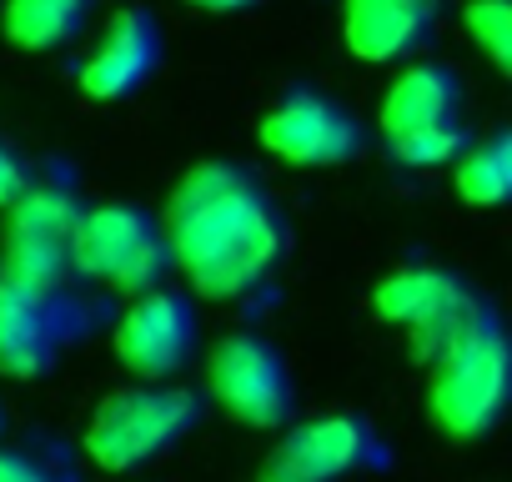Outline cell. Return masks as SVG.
Segmentation results:
<instances>
[{"label": "cell", "instance_id": "4fadbf2b", "mask_svg": "<svg viewBox=\"0 0 512 482\" xmlns=\"http://www.w3.org/2000/svg\"><path fill=\"white\" fill-rule=\"evenodd\" d=\"M457 116H462V81H457V71L442 66V61H412L382 91L377 131H382V141H392L402 131H417V126H432V121H457Z\"/></svg>", "mask_w": 512, "mask_h": 482}, {"label": "cell", "instance_id": "e0dca14e", "mask_svg": "<svg viewBox=\"0 0 512 482\" xmlns=\"http://www.w3.org/2000/svg\"><path fill=\"white\" fill-rule=\"evenodd\" d=\"M467 141H472V136H467V126H462V116H457V121H432V126L402 131V136L387 141V151H392L407 171H442V166L457 161V151H462Z\"/></svg>", "mask_w": 512, "mask_h": 482}, {"label": "cell", "instance_id": "ba28073f", "mask_svg": "<svg viewBox=\"0 0 512 482\" xmlns=\"http://www.w3.org/2000/svg\"><path fill=\"white\" fill-rule=\"evenodd\" d=\"M196 337H201V327H196L191 297L156 282L146 292H131V302L111 332V352L136 382H171L191 362Z\"/></svg>", "mask_w": 512, "mask_h": 482}, {"label": "cell", "instance_id": "9a60e30c", "mask_svg": "<svg viewBox=\"0 0 512 482\" xmlns=\"http://www.w3.org/2000/svg\"><path fill=\"white\" fill-rule=\"evenodd\" d=\"M96 0H0V36L16 51L46 56L81 36Z\"/></svg>", "mask_w": 512, "mask_h": 482}, {"label": "cell", "instance_id": "d6986e66", "mask_svg": "<svg viewBox=\"0 0 512 482\" xmlns=\"http://www.w3.org/2000/svg\"><path fill=\"white\" fill-rule=\"evenodd\" d=\"M0 482H66V477L26 447H0Z\"/></svg>", "mask_w": 512, "mask_h": 482}, {"label": "cell", "instance_id": "7402d4cb", "mask_svg": "<svg viewBox=\"0 0 512 482\" xmlns=\"http://www.w3.org/2000/svg\"><path fill=\"white\" fill-rule=\"evenodd\" d=\"M0 427H6V412H0Z\"/></svg>", "mask_w": 512, "mask_h": 482}, {"label": "cell", "instance_id": "3957f363", "mask_svg": "<svg viewBox=\"0 0 512 482\" xmlns=\"http://www.w3.org/2000/svg\"><path fill=\"white\" fill-rule=\"evenodd\" d=\"M201 417V397L176 382H131L121 392H106L96 412L86 417L81 452L101 472H136L171 452Z\"/></svg>", "mask_w": 512, "mask_h": 482}, {"label": "cell", "instance_id": "5bb4252c", "mask_svg": "<svg viewBox=\"0 0 512 482\" xmlns=\"http://www.w3.org/2000/svg\"><path fill=\"white\" fill-rule=\"evenodd\" d=\"M56 347H61L56 302L0 287V377H11V382L46 377L56 362Z\"/></svg>", "mask_w": 512, "mask_h": 482}, {"label": "cell", "instance_id": "6da1fadb", "mask_svg": "<svg viewBox=\"0 0 512 482\" xmlns=\"http://www.w3.org/2000/svg\"><path fill=\"white\" fill-rule=\"evenodd\" d=\"M171 267L206 302H236L256 292L287 252V226L262 181L236 161H196L176 176L166 211Z\"/></svg>", "mask_w": 512, "mask_h": 482}, {"label": "cell", "instance_id": "7a4b0ae2", "mask_svg": "<svg viewBox=\"0 0 512 482\" xmlns=\"http://www.w3.org/2000/svg\"><path fill=\"white\" fill-rule=\"evenodd\" d=\"M512 397V347L492 307H477L427 357V417L452 442L487 437Z\"/></svg>", "mask_w": 512, "mask_h": 482}, {"label": "cell", "instance_id": "ac0fdd59", "mask_svg": "<svg viewBox=\"0 0 512 482\" xmlns=\"http://www.w3.org/2000/svg\"><path fill=\"white\" fill-rule=\"evenodd\" d=\"M462 26L472 36V46L487 56V66L497 76L512 71V6L507 0H467Z\"/></svg>", "mask_w": 512, "mask_h": 482}, {"label": "cell", "instance_id": "2e32d148", "mask_svg": "<svg viewBox=\"0 0 512 482\" xmlns=\"http://www.w3.org/2000/svg\"><path fill=\"white\" fill-rule=\"evenodd\" d=\"M447 171H452V191L467 206H477V211L502 206L512 196V136L492 131L482 141H467Z\"/></svg>", "mask_w": 512, "mask_h": 482}, {"label": "cell", "instance_id": "30bf717a", "mask_svg": "<svg viewBox=\"0 0 512 482\" xmlns=\"http://www.w3.org/2000/svg\"><path fill=\"white\" fill-rule=\"evenodd\" d=\"M367 462H377V432L352 412H317L272 442L256 482H337Z\"/></svg>", "mask_w": 512, "mask_h": 482}, {"label": "cell", "instance_id": "52a82bcc", "mask_svg": "<svg viewBox=\"0 0 512 482\" xmlns=\"http://www.w3.org/2000/svg\"><path fill=\"white\" fill-rule=\"evenodd\" d=\"M482 302L467 292V282L447 267H432V262H407L397 272H387L377 287H372V312L377 322L397 327L417 362H427Z\"/></svg>", "mask_w": 512, "mask_h": 482}, {"label": "cell", "instance_id": "7c38bea8", "mask_svg": "<svg viewBox=\"0 0 512 482\" xmlns=\"http://www.w3.org/2000/svg\"><path fill=\"white\" fill-rule=\"evenodd\" d=\"M442 21V0H342V46L367 66H392L422 51Z\"/></svg>", "mask_w": 512, "mask_h": 482}, {"label": "cell", "instance_id": "44dd1931", "mask_svg": "<svg viewBox=\"0 0 512 482\" xmlns=\"http://www.w3.org/2000/svg\"><path fill=\"white\" fill-rule=\"evenodd\" d=\"M191 11H206V16H231V11H251L262 6V0H186Z\"/></svg>", "mask_w": 512, "mask_h": 482}, {"label": "cell", "instance_id": "8992f818", "mask_svg": "<svg viewBox=\"0 0 512 482\" xmlns=\"http://www.w3.org/2000/svg\"><path fill=\"white\" fill-rule=\"evenodd\" d=\"M206 397L241 427L272 432L292 417V372L277 342L231 332L206 352Z\"/></svg>", "mask_w": 512, "mask_h": 482}, {"label": "cell", "instance_id": "277c9868", "mask_svg": "<svg viewBox=\"0 0 512 482\" xmlns=\"http://www.w3.org/2000/svg\"><path fill=\"white\" fill-rule=\"evenodd\" d=\"M0 287L56 302L61 287L76 277L71 272V226H76V191L51 186V181H26L16 201L0 206Z\"/></svg>", "mask_w": 512, "mask_h": 482}, {"label": "cell", "instance_id": "5b68a950", "mask_svg": "<svg viewBox=\"0 0 512 482\" xmlns=\"http://www.w3.org/2000/svg\"><path fill=\"white\" fill-rule=\"evenodd\" d=\"M71 272L111 287L121 297L156 287L171 272L161 216H151L136 201H96L76 211L71 226Z\"/></svg>", "mask_w": 512, "mask_h": 482}, {"label": "cell", "instance_id": "9c48e42d", "mask_svg": "<svg viewBox=\"0 0 512 482\" xmlns=\"http://www.w3.org/2000/svg\"><path fill=\"white\" fill-rule=\"evenodd\" d=\"M256 141L282 166L322 171V166H342L362 151V126L342 101L297 86L256 121Z\"/></svg>", "mask_w": 512, "mask_h": 482}, {"label": "cell", "instance_id": "8fae6325", "mask_svg": "<svg viewBox=\"0 0 512 482\" xmlns=\"http://www.w3.org/2000/svg\"><path fill=\"white\" fill-rule=\"evenodd\" d=\"M161 66V21L146 11V6H121L106 31L96 36V46L86 51L81 71H76V86L86 101H126L136 96L151 71Z\"/></svg>", "mask_w": 512, "mask_h": 482}, {"label": "cell", "instance_id": "ffe728a7", "mask_svg": "<svg viewBox=\"0 0 512 482\" xmlns=\"http://www.w3.org/2000/svg\"><path fill=\"white\" fill-rule=\"evenodd\" d=\"M31 181V171L21 166V156L6 146V141H0V206H6V201H16V191Z\"/></svg>", "mask_w": 512, "mask_h": 482}]
</instances>
